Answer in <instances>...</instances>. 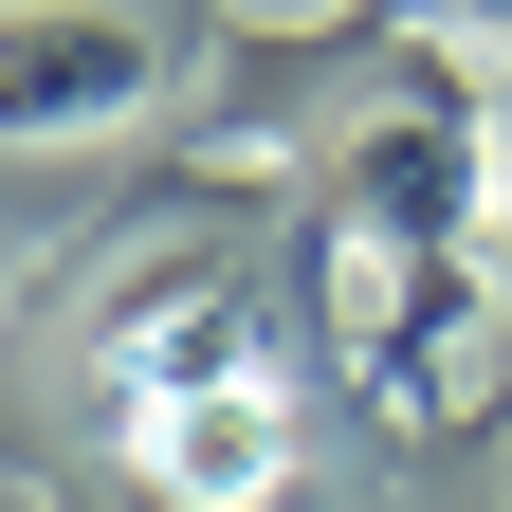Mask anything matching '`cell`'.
Returning a JSON list of instances; mask_svg holds the SVG:
<instances>
[{
    "mask_svg": "<svg viewBox=\"0 0 512 512\" xmlns=\"http://www.w3.org/2000/svg\"><path fill=\"white\" fill-rule=\"evenodd\" d=\"M74 384L128 439L165 403H220V384H293V348H275V293H256L238 256H128V275L74 311Z\"/></svg>",
    "mask_w": 512,
    "mask_h": 512,
    "instance_id": "2",
    "label": "cell"
},
{
    "mask_svg": "<svg viewBox=\"0 0 512 512\" xmlns=\"http://www.w3.org/2000/svg\"><path fill=\"white\" fill-rule=\"evenodd\" d=\"M128 110H165V37L128 0H19L0 19V128L19 147H92Z\"/></svg>",
    "mask_w": 512,
    "mask_h": 512,
    "instance_id": "3",
    "label": "cell"
},
{
    "mask_svg": "<svg viewBox=\"0 0 512 512\" xmlns=\"http://www.w3.org/2000/svg\"><path fill=\"white\" fill-rule=\"evenodd\" d=\"M311 311H330V366L384 439H458L494 403V348H512V256H384L330 238L311 256Z\"/></svg>",
    "mask_w": 512,
    "mask_h": 512,
    "instance_id": "1",
    "label": "cell"
},
{
    "mask_svg": "<svg viewBox=\"0 0 512 512\" xmlns=\"http://www.w3.org/2000/svg\"><path fill=\"white\" fill-rule=\"evenodd\" d=\"M348 37H458V55H512V0H348Z\"/></svg>",
    "mask_w": 512,
    "mask_h": 512,
    "instance_id": "5",
    "label": "cell"
},
{
    "mask_svg": "<svg viewBox=\"0 0 512 512\" xmlns=\"http://www.w3.org/2000/svg\"><path fill=\"white\" fill-rule=\"evenodd\" d=\"M128 458H147L165 512H311V403L293 384H220V403L128 421Z\"/></svg>",
    "mask_w": 512,
    "mask_h": 512,
    "instance_id": "4",
    "label": "cell"
}]
</instances>
